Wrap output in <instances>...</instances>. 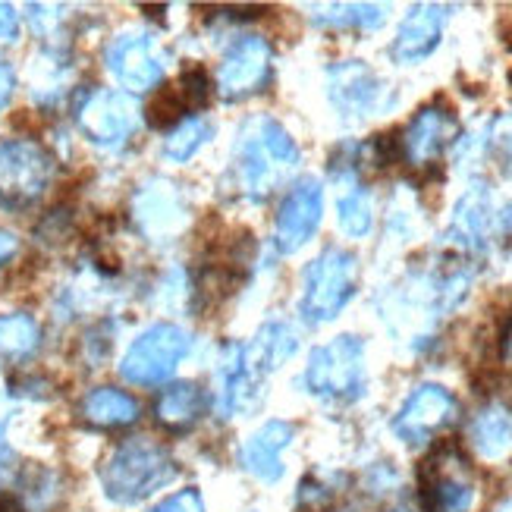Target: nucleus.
<instances>
[{"label":"nucleus","mask_w":512,"mask_h":512,"mask_svg":"<svg viewBox=\"0 0 512 512\" xmlns=\"http://www.w3.org/2000/svg\"><path fill=\"white\" fill-rule=\"evenodd\" d=\"M299 158H302V151L280 120L267 114L249 117L239 126L230 176L242 198L264 202V198L299 167Z\"/></svg>","instance_id":"f257e3e1"},{"label":"nucleus","mask_w":512,"mask_h":512,"mask_svg":"<svg viewBox=\"0 0 512 512\" xmlns=\"http://www.w3.org/2000/svg\"><path fill=\"white\" fill-rule=\"evenodd\" d=\"M176 478V462L167 447L151 437H132L107 456L101 465V487L110 503L136 506L158 494Z\"/></svg>","instance_id":"f03ea898"},{"label":"nucleus","mask_w":512,"mask_h":512,"mask_svg":"<svg viewBox=\"0 0 512 512\" xmlns=\"http://www.w3.org/2000/svg\"><path fill=\"white\" fill-rule=\"evenodd\" d=\"M305 387L327 403H355L365 393V343L355 333H340L315 346L305 365Z\"/></svg>","instance_id":"7ed1b4c3"},{"label":"nucleus","mask_w":512,"mask_h":512,"mask_svg":"<svg viewBox=\"0 0 512 512\" xmlns=\"http://www.w3.org/2000/svg\"><path fill=\"white\" fill-rule=\"evenodd\" d=\"M359 286V261L352 252L330 246L305 267L299 311L308 324H327L352 302Z\"/></svg>","instance_id":"20e7f679"},{"label":"nucleus","mask_w":512,"mask_h":512,"mask_svg":"<svg viewBox=\"0 0 512 512\" xmlns=\"http://www.w3.org/2000/svg\"><path fill=\"white\" fill-rule=\"evenodd\" d=\"M54 180L48 148L29 139L0 142V208L22 211L35 205Z\"/></svg>","instance_id":"39448f33"},{"label":"nucleus","mask_w":512,"mask_h":512,"mask_svg":"<svg viewBox=\"0 0 512 512\" xmlns=\"http://www.w3.org/2000/svg\"><path fill=\"white\" fill-rule=\"evenodd\" d=\"M192 349V337L176 324H154L142 330L132 346L126 349L120 374L136 387H154L173 377L176 365H180Z\"/></svg>","instance_id":"423d86ee"},{"label":"nucleus","mask_w":512,"mask_h":512,"mask_svg":"<svg viewBox=\"0 0 512 512\" xmlns=\"http://www.w3.org/2000/svg\"><path fill=\"white\" fill-rule=\"evenodd\" d=\"M104 63L126 92H148L167 73V54L148 32H120L110 38Z\"/></svg>","instance_id":"0eeeda50"},{"label":"nucleus","mask_w":512,"mask_h":512,"mask_svg":"<svg viewBox=\"0 0 512 512\" xmlns=\"http://www.w3.org/2000/svg\"><path fill=\"white\" fill-rule=\"evenodd\" d=\"M139 107L132 104L129 95L98 88L88 92L82 104L76 107V123L88 142L101 148H120L132 139V132L139 129Z\"/></svg>","instance_id":"6e6552de"},{"label":"nucleus","mask_w":512,"mask_h":512,"mask_svg":"<svg viewBox=\"0 0 512 512\" xmlns=\"http://www.w3.org/2000/svg\"><path fill=\"white\" fill-rule=\"evenodd\" d=\"M274 76V48L261 35L239 38L220 60L217 92L227 101H242L264 92Z\"/></svg>","instance_id":"1a4fd4ad"},{"label":"nucleus","mask_w":512,"mask_h":512,"mask_svg":"<svg viewBox=\"0 0 512 512\" xmlns=\"http://www.w3.org/2000/svg\"><path fill=\"white\" fill-rule=\"evenodd\" d=\"M459 415L456 396L440 384H418L393 418V434L409 447H425Z\"/></svg>","instance_id":"9d476101"},{"label":"nucleus","mask_w":512,"mask_h":512,"mask_svg":"<svg viewBox=\"0 0 512 512\" xmlns=\"http://www.w3.org/2000/svg\"><path fill=\"white\" fill-rule=\"evenodd\" d=\"M421 500L428 512H469L475 503V481L456 447L431 453L421 465Z\"/></svg>","instance_id":"9b49d317"},{"label":"nucleus","mask_w":512,"mask_h":512,"mask_svg":"<svg viewBox=\"0 0 512 512\" xmlns=\"http://www.w3.org/2000/svg\"><path fill=\"white\" fill-rule=\"evenodd\" d=\"M327 95L343 117H371L390 107V95L365 60H340L327 70Z\"/></svg>","instance_id":"f8f14e48"},{"label":"nucleus","mask_w":512,"mask_h":512,"mask_svg":"<svg viewBox=\"0 0 512 512\" xmlns=\"http://www.w3.org/2000/svg\"><path fill=\"white\" fill-rule=\"evenodd\" d=\"M459 139V120L456 110H450L443 101H434L421 107L409 120V126L399 132V145H403V161L409 167L428 170L434 167L443 151Z\"/></svg>","instance_id":"ddd939ff"},{"label":"nucleus","mask_w":512,"mask_h":512,"mask_svg":"<svg viewBox=\"0 0 512 512\" xmlns=\"http://www.w3.org/2000/svg\"><path fill=\"white\" fill-rule=\"evenodd\" d=\"M321 217H324V189L315 176H305V180L289 186L286 198L277 208V227H274L277 249L286 255L299 252L318 233Z\"/></svg>","instance_id":"4468645a"},{"label":"nucleus","mask_w":512,"mask_h":512,"mask_svg":"<svg viewBox=\"0 0 512 512\" xmlns=\"http://www.w3.org/2000/svg\"><path fill=\"white\" fill-rule=\"evenodd\" d=\"M450 7L440 4H415L406 19L399 22L396 38L390 44V57L396 63H421L428 60L443 38V26H447Z\"/></svg>","instance_id":"2eb2a0df"},{"label":"nucleus","mask_w":512,"mask_h":512,"mask_svg":"<svg viewBox=\"0 0 512 512\" xmlns=\"http://www.w3.org/2000/svg\"><path fill=\"white\" fill-rule=\"evenodd\" d=\"M261 403V374L246 362L242 346H227L217 368V406L224 418L252 412Z\"/></svg>","instance_id":"dca6fc26"},{"label":"nucleus","mask_w":512,"mask_h":512,"mask_svg":"<svg viewBox=\"0 0 512 512\" xmlns=\"http://www.w3.org/2000/svg\"><path fill=\"white\" fill-rule=\"evenodd\" d=\"M296 437V428L289 425V421H267V425H261L246 443H242L239 450V465L246 469L249 475H255L258 481H267L274 484L283 478V450L293 443Z\"/></svg>","instance_id":"f3484780"},{"label":"nucleus","mask_w":512,"mask_h":512,"mask_svg":"<svg viewBox=\"0 0 512 512\" xmlns=\"http://www.w3.org/2000/svg\"><path fill=\"white\" fill-rule=\"evenodd\" d=\"M491 227H494L491 192H487V186H472L459 198L447 236L462 252H484L487 239H491Z\"/></svg>","instance_id":"a211bd4d"},{"label":"nucleus","mask_w":512,"mask_h":512,"mask_svg":"<svg viewBox=\"0 0 512 512\" xmlns=\"http://www.w3.org/2000/svg\"><path fill=\"white\" fill-rule=\"evenodd\" d=\"M469 443L481 459H503L512 453V409L500 399L481 406L469 421Z\"/></svg>","instance_id":"6ab92c4d"},{"label":"nucleus","mask_w":512,"mask_h":512,"mask_svg":"<svg viewBox=\"0 0 512 512\" xmlns=\"http://www.w3.org/2000/svg\"><path fill=\"white\" fill-rule=\"evenodd\" d=\"M205 409H208L205 390L198 384L183 381V384L167 387L158 396V403H154V418H158L161 428H167L173 434H186L198 425V421H202Z\"/></svg>","instance_id":"aec40b11"},{"label":"nucleus","mask_w":512,"mask_h":512,"mask_svg":"<svg viewBox=\"0 0 512 512\" xmlns=\"http://www.w3.org/2000/svg\"><path fill=\"white\" fill-rule=\"evenodd\" d=\"M299 349V340L289 324L283 321H267L249 346H242V355H246V362L264 377L277 371L286 359H293V352Z\"/></svg>","instance_id":"412c9836"},{"label":"nucleus","mask_w":512,"mask_h":512,"mask_svg":"<svg viewBox=\"0 0 512 512\" xmlns=\"http://www.w3.org/2000/svg\"><path fill=\"white\" fill-rule=\"evenodd\" d=\"M82 418L95 428H126L139 418V403L117 387H95L82 399Z\"/></svg>","instance_id":"4be33fe9"},{"label":"nucleus","mask_w":512,"mask_h":512,"mask_svg":"<svg viewBox=\"0 0 512 512\" xmlns=\"http://www.w3.org/2000/svg\"><path fill=\"white\" fill-rule=\"evenodd\" d=\"M38 346H41V327L32 315H22V311L0 315V362L19 365L32 359Z\"/></svg>","instance_id":"5701e85b"},{"label":"nucleus","mask_w":512,"mask_h":512,"mask_svg":"<svg viewBox=\"0 0 512 512\" xmlns=\"http://www.w3.org/2000/svg\"><path fill=\"white\" fill-rule=\"evenodd\" d=\"M387 19V10L377 4H327L315 7L311 22L321 29H359V32H374L381 29Z\"/></svg>","instance_id":"b1692460"},{"label":"nucleus","mask_w":512,"mask_h":512,"mask_svg":"<svg viewBox=\"0 0 512 512\" xmlns=\"http://www.w3.org/2000/svg\"><path fill=\"white\" fill-rule=\"evenodd\" d=\"M170 186H158V192H145L139 195V220L148 233H170L176 224H180V202H176V195L167 192Z\"/></svg>","instance_id":"393cba45"},{"label":"nucleus","mask_w":512,"mask_h":512,"mask_svg":"<svg viewBox=\"0 0 512 512\" xmlns=\"http://www.w3.org/2000/svg\"><path fill=\"white\" fill-rule=\"evenodd\" d=\"M214 136V126L205 117H186L180 126H173L164 139V154L176 164H186L192 154Z\"/></svg>","instance_id":"a878e982"},{"label":"nucleus","mask_w":512,"mask_h":512,"mask_svg":"<svg viewBox=\"0 0 512 512\" xmlns=\"http://www.w3.org/2000/svg\"><path fill=\"white\" fill-rule=\"evenodd\" d=\"M337 217H340V230L352 239H362L371 233L374 224V208H371V195L362 186H349L340 202H337Z\"/></svg>","instance_id":"bb28decb"},{"label":"nucleus","mask_w":512,"mask_h":512,"mask_svg":"<svg viewBox=\"0 0 512 512\" xmlns=\"http://www.w3.org/2000/svg\"><path fill=\"white\" fill-rule=\"evenodd\" d=\"M186 114H189V107H186V101H183V95H180V88H164L161 95H154L151 98V104L145 107V120H148V126H154V129H173V126H180L183 120H186Z\"/></svg>","instance_id":"cd10ccee"},{"label":"nucleus","mask_w":512,"mask_h":512,"mask_svg":"<svg viewBox=\"0 0 512 512\" xmlns=\"http://www.w3.org/2000/svg\"><path fill=\"white\" fill-rule=\"evenodd\" d=\"M22 491H26L29 509L41 512V509H48V506L57 500V481H54L51 472H44V469H29L26 478H22Z\"/></svg>","instance_id":"c85d7f7f"},{"label":"nucleus","mask_w":512,"mask_h":512,"mask_svg":"<svg viewBox=\"0 0 512 512\" xmlns=\"http://www.w3.org/2000/svg\"><path fill=\"white\" fill-rule=\"evenodd\" d=\"M491 151L497 154V161L506 173H512V110L500 114L491 126Z\"/></svg>","instance_id":"c756f323"},{"label":"nucleus","mask_w":512,"mask_h":512,"mask_svg":"<svg viewBox=\"0 0 512 512\" xmlns=\"http://www.w3.org/2000/svg\"><path fill=\"white\" fill-rule=\"evenodd\" d=\"M176 88H180V95L186 101L189 110H198V107H205L208 98H211V82L202 70H189L183 73V79L176 82Z\"/></svg>","instance_id":"7c9ffc66"},{"label":"nucleus","mask_w":512,"mask_h":512,"mask_svg":"<svg viewBox=\"0 0 512 512\" xmlns=\"http://www.w3.org/2000/svg\"><path fill=\"white\" fill-rule=\"evenodd\" d=\"M151 512H205V506H202L198 491H180V494H173L170 500H164L161 506H154Z\"/></svg>","instance_id":"2f4dec72"},{"label":"nucleus","mask_w":512,"mask_h":512,"mask_svg":"<svg viewBox=\"0 0 512 512\" xmlns=\"http://www.w3.org/2000/svg\"><path fill=\"white\" fill-rule=\"evenodd\" d=\"M19 35V13L10 4H0V41H13Z\"/></svg>","instance_id":"473e14b6"},{"label":"nucleus","mask_w":512,"mask_h":512,"mask_svg":"<svg viewBox=\"0 0 512 512\" xmlns=\"http://www.w3.org/2000/svg\"><path fill=\"white\" fill-rule=\"evenodd\" d=\"M13 465H16V453L10 450L7 434H4V428H0V478H7L13 472Z\"/></svg>","instance_id":"72a5a7b5"},{"label":"nucleus","mask_w":512,"mask_h":512,"mask_svg":"<svg viewBox=\"0 0 512 512\" xmlns=\"http://www.w3.org/2000/svg\"><path fill=\"white\" fill-rule=\"evenodd\" d=\"M13 95V73L7 63H0V107H4Z\"/></svg>","instance_id":"f704fd0d"},{"label":"nucleus","mask_w":512,"mask_h":512,"mask_svg":"<svg viewBox=\"0 0 512 512\" xmlns=\"http://www.w3.org/2000/svg\"><path fill=\"white\" fill-rule=\"evenodd\" d=\"M13 252H16V239H13L10 233L0 230V264H4Z\"/></svg>","instance_id":"c9c22d12"},{"label":"nucleus","mask_w":512,"mask_h":512,"mask_svg":"<svg viewBox=\"0 0 512 512\" xmlns=\"http://www.w3.org/2000/svg\"><path fill=\"white\" fill-rule=\"evenodd\" d=\"M503 359L512 365V318H509V324L503 330Z\"/></svg>","instance_id":"e433bc0d"},{"label":"nucleus","mask_w":512,"mask_h":512,"mask_svg":"<svg viewBox=\"0 0 512 512\" xmlns=\"http://www.w3.org/2000/svg\"><path fill=\"white\" fill-rule=\"evenodd\" d=\"M503 224H506V230H509V236H512V208L506 211V217H503Z\"/></svg>","instance_id":"4c0bfd02"},{"label":"nucleus","mask_w":512,"mask_h":512,"mask_svg":"<svg viewBox=\"0 0 512 512\" xmlns=\"http://www.w3.org/2000/svg\"><path fill=\"white\" fill-rule=\"evenodd\" d=\"M390 512H403V509H390Z\"/></svg>","instance_id":"58836bf2"}]
</instances>
